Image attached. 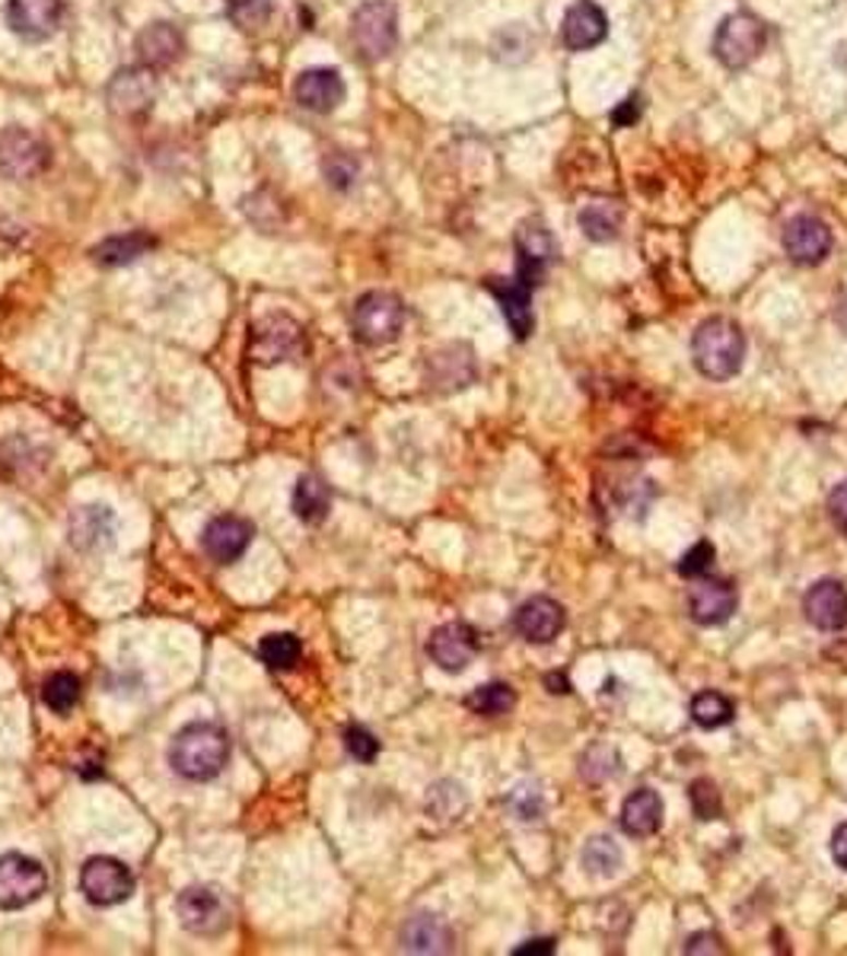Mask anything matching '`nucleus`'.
<instances>
[{"instance_id": "36", "label": "nucleus", "mask_w": 847, "mask_h": 956, "mask_svg": "<svg viewBox=\"0 0 847 956\" xmlns=\"http://www.w3.org/2000/svg\"><path fill=\"white\" fill-rule=\"evenodd\" d=\"M41 702L55 715H68L80 702V679L74 673H55V677H48L45 689H41Z\"/></svg>"}, {"instance_id": "40", "label": "nucleus", "mask_w": 847, "mask_h": 956, "mask_svg": "<svg viewBox=\"0 0 847 956\" xmlns=\"http://www.w3.org/2000/svg\"><path fill=\"white\" fill-rule=\"evenodd\" d=\"M345 746L347 753L357 758V762H363V765H370L373 758L380 756V740L370 730H363V727H347Z\"/></svg>"}, {"instance_id": "12", "label": "nucleus", "mask_w": 847, "mask_h": 956, "mask_svg": "<svg viewBox=\"0 0 847 956\" xmlns=\"http://www.w3.org/2000/svg\"><path fill=\"white\" fill-rule=\"evenodd\" d=\"M558 259V242L541 220H529L516 234V278L526 287H539L548 265Z\"/></svg>"}, {"instance_id": "30", "label": "nucleus", "mask_w": 847, "mask_h": 956, "mask_svg": "<svg viewBox=\"0 0 847 956\" xmlns=\"http://www.w3.org/2000/svg\"><path fill=\"white\" fill-rule=\"evenodd\" d=\"M580 861H583V871L589 876H603V880H609V876H616L618 871H621L624 855H621L618 841H612L609 836H593L586 845H583Z\"/></svg>"}, {"instance_id": "18", "label": "nucleus", "mask_w": 847, "mask_h": 956, "mask_svg": "<svg viewBox=\"0 0 847 956\" xmlns=\"http://www.w3.org/2000/svg\"><path fill=\"white\" fill-rule=\"evenodd\" d=\"M513 629L529 644H551L564 632V606L551 597L526 599L513 616Z\"/></svg>"}, {"instance_id": "9", "label": "nucleus", "mask_w": 847, "mask_h": 956, "mask_svg": "<svg viewBox=\"0 0 847 956\" xmlns=\"http://www.w3.org/2000/svg\"><path fill=\"white\" fill-rule=\"evenodd\" d=\"M106 103H109V112L116 119H141V116H147L156 103L154 71L144 68V64L118 71L116 77L109 80Z\"/></svg>"}, {"instance_id": "38", "label": "nucleus", "mask_w": 847, "mask_h": 956, "mask_svg": "<svg viewBox=\"0 0 847 956\" xmlns=\"http://www.w3.org/2000/svg\"><path fill=\"white\" fill-rule=\"evenodd\" d=\"M689 800H692L694 816L704 820V823L724 816V797H720V788H717L711 778H697V781H692V785H689Z\"/></svg>"}, {"instance_id": "39", "label": "nucleus", "mask_w": 847, "mask_h": 956, "mask_svg": "<svg viewBox=\"0 0 847 956\" xmlns=\"http://www.w3.org/2000/svg\"><path fill=\"white\" fill-rule=\"evenodd\" d=\"M465 794L460 785H453V781H446V785H437L433 791H430V800H427V810L437 816V820H450V816H456V813H463L465 810Z\"/></svg>"}, {"instance_id": "31", "label": "nucleus", "mask_w": 847, "mask_h": 956, "mask_svg": "<svg viewBox=\"0 0 847 956\" xmlns=\"http://www.w3.org/2000/svg\"><path fill=\"white\" fill-rule=\"evenodd\" d=\"M689 712H692L694 724L704 727V730L727 727L732 717H736L732 702L727 695H720V692H697L692 698V705H689Z\"/></svg>"}, {"instance_id": "28", "label": "nucleus", "mask_w": 847, "mask_h": 956, "mask_svg": "<svg viewBox=\"0 0 847 956\" xmlns=\"http://www.w3.org/2000/svg\"><path fill=\"white\" fill-rule=\"evenodd\" d=\"M332 511V491L319 476H303L294 488V514L303 523H322Z\"/></svg>"}, {"instance_id": "8", "label": "nucleus", "mask_w": 847, "mask_h": 956, "mask_svg": "<svg viewBox=\"0 0 847 956\" xmlns=\"http://www.w3.org/2000/svg\"><path fill=\"white\" fill-rule=\"evenodd\" d=\"M48 169V147L26 128H3L0 131V176L10 182L39 179Z\"/></svg>"}, {"instance_id": "23", "label": "nucleus", "mask_w": 847, "mask_h": 956, "mask_svg": "<svg viewBox=\"0 0 847 956\" xmlns=\"http://www.w3.org/2000/svg\"><path fill=\"white\" fill-rule=\"evenodd\" d=\"M116 542V517L109 507L86 504L71 517V546L80 552H103Z\"/></svg>"}, {"instance_id": "3", "label": "nucleus", "mask_w": 847, "mask_h": 956, "mask_svg": "<svg viewBox=\"0 0 847 956\" xmlns=\"http://www.w3.org/2000/svg\"><path fill=\"white\" fill-rule=\"evenodd\" d=\"M350 325L363 345H389L405 325V303L389 290H370L357 300Z\"/></svg>"}, {"instance_id": "21", "label": "nucleus", "mask_w": 847, "mask_h": 956, "mask_svg": "<svg viewBox=\"0 0 847 956\" xmlns=\"http://www.w3.org/2000/svg\"><path fill=\"white\" fill-rule=\"evenodd\" d=\"M488 290L498 297L503 319L513 332V338H529L536 316H533V287H526L520 278H488Z\"/></svg>"}, {"instance_id": "35", "label": "nucleus", "mask_w": 847, "mask_h": 956, "mask_svg": "<svg viewBox=\"0 0 847 956\" xmlns=\"http://www.w3.org/2000/svg\"><path fill=\"white\" fill-rule=\"evenodd\" d=\"M227 16L246 33L265 29L274 16V0H227Z\"/></svg>"}, {"instance_id": "7", "label": "nucleus", "mask_w": 847, "mask_h": 956, "mask_svg": "<svg viewBox=\"0 0 847 956\" xmlns=\"http://www.w3.org/2000/svg\"><path fill=\"white\" fill-rule=\"evenodd\" d=\"M80 889H83V896L93 906L109 909V906H118V903L131 899V893H134V874L118 858L99 855V858H90L83 864V871H80Z\"/></svg>"}, {"instance_id": "25", "label": "nucleus", "mask_w": 847, "mask_h": 956, "mask_svg": "<svg viewBox=\"0 0 847 956\" xmlns=\"http://www.w3.org/2000/svg\"><path fill=\"white\" fill-rule=\"evenodd\" d=\"M621 833L631 838H647L654 836L656 829L663 826V797L656 794L654 788H637L624 797L621 803Z\"/></svg>"}, {"instance_id": "17", "label": "nucleus", "mask_w": 847, "mask_h": 956, "mask_svg": "<svg viewBox=\"0 0 847 956\" xmlns=\"http://www.w3.org/2000/svg\"><path fill=\"white\" fill-rule=\"evenodd\" d=\"M784 249L797 265H819L832 252V230L819 217L800 214L784 227Z\"/></svg>"}, {"instance_id": "46", "label": "nucleus", "mask_w": 847, "mask_h": 956, "mask_svg": "<svg viewBox=\"0 0 847 956\" xmlns=\"http://www.w3.org/2000/svg\"><path fill=\"white\" fill-rule=\"evenodd\" d=\"M832 858H835L838 868H845L847 871V823H842V826L835 829V836H832Z\"/></svg>"}, {"instance_id": "13", "label": "nucleus", "mask_w": 847, "mask_h": 956, "mask_svg": "<svg viewBox=\"0 0 847 956\" xmlns=\"http://www.w3.org/2000/svg\"><path fill=\"white\" fill-rule=\"evenodd\" d=\"M303 348V328L290 316H265L252 328V358L259 363L290 360Z\"/></svg>"}, {"instance_id": "26", "label": "nucleus", "mask_w": 847, "mask_h": 956, "mask_svg": "<svg viewBox=\"0 0 847 956\" xmlns=\"http://www.w3.org/2000/svg\"><path fill=\"white\" fill-rule=\"evenodd\" d=\"M402 951H408V954H450L453 931L437 916H415L402 931Z\"/></svg>"}, {"instance_id": "29", "label": "nucleus", "mask_w": 847, "mask_h": 956, "mask_svg": "<svg viewBox=\"0 0 847 956\" xmlns=\"http://www.w3.org/2000/svg\"><path fill=\"white\" fill-rule=\"evenodd\" d=\"M621 207L616 201H589L583 211H580V230L586 234V239L593 242H609V239L618 237L621 230Z\"/></svg>"}, {"instance_id": "19", "label": "nucleus", "mask_w": 847, "mask_h": 956, "mask_svg": "<svg viewBox=\"0 0 847 956\" xmlns=\"http://www.w3.org/2000/svg\"><path fill=\"white\" fill-rule=\"evenodd\" d=\"M809 625L819 632H842L847 625V590L838 581H815L803 597Z\"/></svg>"}, {"instance_id": "14", "label": "nucleus", "mask_w": 847, "mask_h": 956, "mask_svg": "<svg viewBox=\"0 0 847 956\" xmlns=\"http://www.w3.org/2000/svg\"><path fill=\"white\" fill-rule=\"evenodd\" d=\"M347 86L335 68H307L294 83V99L315 116H329L345 103Z\"/></svg>"}, {"instance_id": "2", "label": "nucleus", "mask_w": 847, "mask_h": 956, "mask_svg": "<svg viewBox=\"0 0 847 956\" xmlns=\"http://www.w3.org/2000/svg\"><path fill=\"white\" fill-rule=\"evenodd\" d=\"M692 360L707 380H717V383L732 380L742 370V360H745V335H742V328L727 316L704 319L694 328Z\"/></svg>"}, {"instance_id": "20", "label": "nucleus", "mask_w": 847, "mask_h": 956, "mask_svg": "<svg viewBox=\"0 0 847 956\" xmlns=\"http://www.w3.org/2000/svg\"><path fill=\"white\" fill-rule=\"evenodd\" d=\"M609 33V16L599 3L593 0H577L568 13H564V23H561V39L571 51H586L593 45L606 39Z\"/></svg>"}, {"instance_id": "47", "label": "nucleus", "mask_w": 847, "mask_h": 956, "mask_svg": "<svg viewBox=\"0 0 847 956\" xmlns=\"http://www.w3.org/2000/svg\"><path fill=\"white\" fill-rule=\"evenodd\" d=\"M526 954H554V941H551V937H533V941L513 947V956H526Z\"/></svg>"}, {"instance_id": "44", "label": "nucleus", "mask_w": 847, "mask_h": 956, "mask_svg": "<svg viewBox=\"0 0 847 956\" xmlns=\"http://www.w3.org/2000/svg\"><path fill=\"white\" fill-rule=\"evenodd\" d=\"M724 951V941L714 934V931H701V934H692L689 944H685V954H720Z\"/></svg>"}, {"instance_id": "34", "label": "nucleus", "mask_w": 847, "mask_h": 956, "mask_svg": "<svg viewBox=\"0 0 847 956\" xmlns=\"http://www.w3.org/2000/svg\"><path fill=\"white\" fill-rule=\"evenodd\" d=\"M259 654H262V660H265L269 667H274V670H290V667H297V660H300V654H303V644H300V637L297 635L281 632V635L262 637Z\"/></svg>"}, {"instance_id": "33", "label": "nucleus", "mask_w": 847, "mask_h": 956, "mask_svg": "<svg viewBox=\"0 0 847 956\" xmlns=\"http://www.w3.org/2000/svg\"><path fill=\"white\" fill-rule=\"evenodd\" d=\"M618 772H621V756H618L616 746H609V743H596V746H589V750L583 753V758H580V775H583V781H589V785H603V781L616 778Z\"/></svg>"}, {"instance_id": "16", "label": "nucleus", "mask_w": 847, "mask_h": 956, "mask_svg": "<svg viewBox=\"0 0 847 956\" xmlns=\"http://www.w3.org/2000/svg\"><path fill=\"white\" fill-rule=\"evenodd\" d=\"M739 606V594L732 587L730 581H720V577H707V581H697L689 594V616H692L697 625H724L730 622L732 612Z\"/></svg>"}, {"instance_id": "27", "label": "nucleus", "mask_w": 847, "mask_h": 956, "mask_svg": "<svg viewBox=\"0 0 847 956\" xmlns=\"http://www.w3.org/2000/svg\"><path fill=\"white\" fill-rule=\"evenodd\" d=\"M147 249H154V237L144 234V230H131V234H118V237H109L106 242H99V246L93 249V255H96L99 265L116 268V265H131V262H138Z\"/></svg>"}, {"instance_id": "10", "label": "nucleus", "mask_w": 847, "mask_h": 956, "mask_svg": "<svg viewBox=\"0 0 847 956\" xmlns=\"http://www.w3.org/2000/svg\"><path fill=\"white\" fill-rule=\"evenodd\" d=\"M176 909L186 931H192L198 937H217L230 928V906L214 886H189L179 896Z\"/></svg>"}, {"instance_id": "49", "label": "nucleus", "mask_w": 847, "mask_h": 956, "mask_svg": "<svg viewBox=\"0 0 847 956\" xmlns=\"http://www.w3.org/2000/svg\"><path fill=\"white\" fill-rule=\"evenodd\" d=\"M845 313H847V303H845Z\"/></svg>"}, {"instance_id": "24", "label": "nucleus", "mask_w": 847, "mask_h": 956, "mask_svg": "<svg viewBox=\"0 0 847 956\" xmlns=\"http://www.w3.org/2000/svg\"><path fill=\"white\" fill-rule=\"evenodd\" d=\"M182 48H186V39H182V33L172 26V23H151L147 29H141L138 33V39H134V51H138V58H141V64L144 68H169V64H176L179 58H182Z\"/></svg>"}, {"instance_id": "48", "label": "nucleus", "mask_w": 847, "mask_h": 956, "mask_svg": "<svg viewBox=\"0 0 847 956\" xmlns=\"http://www.w3.org/2000/svg\"><path fill=\"white\" fill-rule=\"evenodd\" d=\"M545 685H551V692H554V695H564V692H571V679L561 677V673H548V677H545Z\"/></svg>"}, {"instance_id": "22", "label": "nucleus", "mask_w": 847, "mask_h": 956, "mask_svg": "<svg viewBox=\"0 0 847 956\" xmlns=\"http://www.w3.org/2000/svg\"><path fill=\"white\" fill-rule=\"evenodd\" d=\"M255 529L252 523L242 517H217L207 523L204 536H201V546L204 552L214 558L217 564H230L236 558L242 555L252 542Z\"/></svg>"}, {"instance_id": "11", "label": "nucleus", "mask_w": 847, "mask_h": 956, "mask_svg": "<svg viewBox=\"0 0 847 956\" xmlns=\"http://www.w3.org/2000/svg\"><path fill=\"white\" fill-rule=\"evenodd\" d=\"M64 20L61 0H7V26L16 39L48 41Z\"/></svg>"}, {"instance_id": "45", "label": "nucleus", "mask_w": 847, "mask_h": 956, "mask_svg": "<svg viewBox=\"0 0 847 956\" xmlns=\"http://www.w3.org/2000/svg\"><path fill=\"white\" fill-rule=\"evenodd\" d=\"M637 116H641V99H637V96H631V99H624L616 112H612V121H616L618 128H624V124H634V121H637Z\"/></svg>"}, {"instance_id": "4", "label": "nucleus", "mask_w": 847, "mask_h": 956, "mask_svg": "<svg viewBox=\"0 0 847 956\" xmlns=\"http://www.w3.org/2000/svg\"><path fill=\"white\" fill-rule=\"evenodd\" d=\"M350 39L367 61H383L398 41V10L389 0L363 3L350 20Z\"/></svg>"}, {"instance_id": "43", "label": "nucleus", "mask_w": 847, "mask_h": 956, "mask_svg": "<svg viewBox=\"0 0 847 956\" xmlns=\"http://www.w3.org/2000/svg\"><path fill=\"white\" fill-rule=\"evenodd\" d=\"M828 517H832V523L842 533H847V481L832 488V494H828Z\"/></svg>"}, {"instance_id": "6", "label": "nucleus", "mask_w": 847, "mask_h": 956, "mask_svg": "<svg viewBox=\"0 0 847 956\" xmlns=\"http://www.w3.org/2000/svg\"><path fill=\"white\" fill-rule=\"evenodd\" d=\"M48 889V874L36 858L7 851L0 855V909L16 912L33 906Z\"/></svg>"}, {"instance_id": "37", "label": "nucleus", "mask_w": 847, "mask_h": 956, "mask_svg": "<svg viewBox=\"0 0 847 956\" xmlns=\"http://www.w3.org/2000/svg\"><path fill=\"white\" fill-rule=\"evenodd\" d=\"M506 806H510V813L516 816V820H523V823H536V820H541L545 816V791H541L536 781H523V785H516L513 791H510V797H506Z\"/></svg>"}, {"instance_id": "41", "label": "nucleus", "mask_w": 847, "mask_h": 956, "mask_svg": "<svg viewBox=\"0 0 847 956\" xmlns=\"http://www.w3.org/2000/svg\"><path fill=\"white\" fill-rule=\"evenodd\" d=\"M714 558H717L714 546L701 539V542H694V549H689V552L682 555V561H679V574H682V577H701V574L711 571Z\"/></svg>"}, {"instance_id": "15", "label": "nucleus", "mask_w": 847, "mask_h": 956, "mask_svg": "<svg viewBox=\"0 0 847 956\" xmlns=\"http://www.w3.org/2000/svg\"><path fill=\"white\" fill-rule=\"evenodd\" d=\"M427 654H430V660H433L440 670H446V673H463L465 667L475 660V654H478V635H475V629L465 625V622H446V625H440V629L430 635V641H427Z\"/></svg>"}, {"instance_id": "32", "label": "nucleus", "mask_w": 847, "mask_h": 956, "mask_svg": "<svg viewBox=\"0 0 847 956\" xmlns=\"http://www.w3.org/2000/svg\"><path fill=\"white\" fill-rule=\"evenodd\" d=\"M465 705H468L475 715L501 717L516 705V692H513L506 682H488V685H478V689L465 698Z\"/></svg>"}, {"instance_id": "42", "label": "nucleus", "mask_w": 847, "mask_h": 956, "mask_svg": "<svg viewBox=\"0 0 847 956\" xmlns=\"http://www.w3.org/2000/svg\"><path fill=\"white\" fill-rule=\"evenodd\" d=\"M325 176H329L332 186L347 189L354 182V176H357V163L347 157V154H332V157L325 159Z\"/></svg>"}, {"instance_id": "1", "label": "nucleus", "mask_w": 847, "mask_h": 956, "mask_svg": "<svg viewBox=\"0 0 847 956\" xmlns=\"http://www.w3.org/2000/svg\"><path fill=\"white\" fill-rule=\"evenodd\" d=\"M230 758V737L217 724H189L169 743V765L189 781H211Z\"/></svg>"}, {"instance_id": "5", "label": "nucleus", "mask_w": 847, "mask_h": 956, "mask_svg": "<svg viewBox=\"0 0 847 956\" xmlns=\"http://www.w3.org/2000/svg\"><path fill=\"white\" fill-rule=\"evenodd\" d=\"M768 41V29L759 16L752 13H730L714 36V55L720 64H727L730 71H739L745 64H752L762 48Z\"/></svg>"}]
</instances>
